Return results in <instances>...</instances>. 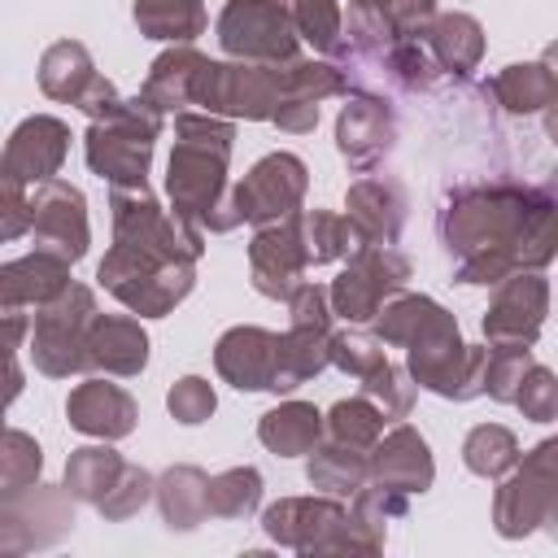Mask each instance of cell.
I'll return each instance as SVG.
<instances>
[{"mask_svg":"<svg viewBox=\"0 0 558 558\" xmlns=\"http://www.w3.org/2000/svg\"><path fill=\"white\" fill-rule=\"evenodd\" d=\"M440 231L462 253V283H501L514 266L549 262L554 253V201L519 187H466L449 201Z\"/></svg>","mask_w":558,"mask_h":558,"instance_id":"cell-1","label":"cell"},{"mask_svg":"<svg viewBox=\"0 0 558 558\" xmlns=\"http://www.w3.org/2000/svg\"><path fill=\"white\" fill-rule=\"evenodd\" d=\"M179 144L170 153V201L179 218H214L222 205V183H227V153H231V122H218L214 113H179L174 122Z\"/></svg>","mask_w":558,"mask_h":558,"instance_id":"cell-2","label":"cell"},{"mask_svg":"<svg viewBox=\"0 0 558 558\" xmlns=\"http://www.w3.org/2000/svg\"><path fill=\"white\" fill-rule=\"evenodd\" d=\"M161 118L148 100H118L87 131V166L113 187H144Z\"/></svg>","mask_w":558,"mask_h":558,"instance_id":"cell-3","label":"cell"},{"mask_svg":"<svg viewBox=\"0 0 558 558\" xmlns=\"http://www.w3.org/2000/svg\"><path fill=\"white\" fill-rule=\"evenodd\" d=\"M100 283L122 305H131L135 314L161 318L166 310H174L192 292V262L153 257V253L131 248V244H113L109 257L100 262Z\"/></svg>","mask_w":558,"mask_h":558,"instance_id":"cell-4","label":"cell"},{"mask_svg":"<svg viewBox=\"0 0 558 558\" xmlns=\"http://www.w3.org/2000/svg\"><path fill=\"white\" fill-rule=\"evenodd\" d=\"M113 231H118V244H131V248L153 253V257L192 262L201 253L196 227L179 214H166L148 196V187H118L113 192Z\"/></svg>","mask_w":558,"mask_h":558,"instance_id":"cell-5","label":"cell"},{"mask_svg":"<svg viewBox=\"0 0 558 558\" xmlns=\"http://www.w3.org/2000/svg\"><path fill=\"white\" fill-rule=\"evenodd\" d=\"M96 318V301L87 288L65 283L52 301L39 305L35 314V340H31V357L44 375H70L83 362V340H87V323Z\"/></svg>","mask_w":558,"mask_h":558,"instance_id":"cell-6","label":"cell"},{"mask_svg":"<svg viewBox=\"0 0 558 558\" xmlns=\"http://www.w3.org/2000/svg\"><path fill=\"white\" fill-rule=\"evenodd\" d=\"M218 39L231 57L248 61H292L296 52V31L279 0H227Z\"/></svg>","mask_w":558,"mask_h":558,"instance_id":"cell-7","label":"cell"},{"mask_svg":"<svg viewBox=\"0 0 558 558\" xmlns=\"http://www.w3.org/2000/svg\"><path fill=\"white\" fill-rule=\"evenodd\" d=\"M410 279V262L401 253H392L388 244H366L353 253V262L340 270V279L331 283V301H336V314L349 318V323H362V318H375L379 305Z\"/></svg>","mask_w":558,"mask_h":558,"instance_id":"cell-8","label":"cell"},{"mask_svg":"<svg viewBox=\"0 0 558 558\" xmlns=\"http://www.w3.org/2000/svg\"><path fill=\"white\" fill-rule=\"evenodd\" d=\"M31 231H35V248L61 262H78L87 253V214H83V192L61 183V179H44L35 201H31Z\"/></svg>","mask_w":558,"mask_h":558,"instance_id":"cell-9","label":"cell"},{"mask_svg":"<svg viewBox=\"0 0 558 558\" xmlns=\"http://www.w3.org/2000/svg\"><path fill=\"white\" fill-rule=\"evenodd\" d=\"M301 196H305V166H301V157L270 153V157H262L244 174V183L235 187L231 205H235L240 222H270V218L292 214L301 205Z\"/></svg>","mask_w":558,"mask_h":558,"instance_id":"cell-10","label":"cell"},{"mask_svg":"<svg viewBox=\"0 0 558 558\" xmlns=\"http://www.w3.org/2000/svg\"><path fill=\"white\" fill-rule=\"evenodd\" d=\"M549 458H554V445L545 440L536 449V458L497 493V527L506 536H519L532 523L549 519V510H554V466H549Z\"/></svg>","mask_w":558,"mask_h":558,"instance_id":"cell-11","label":"cell"},{"mask_svg":"<svg viewBox=\"0 0 558 558\" xmlns=\"http://www.w3.org/2000/svg\"><path fill=\"white\" fill-rule=\"evenodd\" d=\"M545 301H549V288L541 275L506 279V288L497 292V301L484 318V336L493 344H532L545 323Z\"/></svg>","mask_w":558,"mask_h":558,"instance_id":"cell-12","label":"cell"},{"mask_svg":"<svg viewBox=\"0 0 558 558\" xmlns=\"http://www.w3.org/2000/svg\"><path fill=\"white\" fill-rule=\"evenodd\" d=\"M65 148H70V131L65 122L48 118V113H35L26 118L13 135H9V148L0 157V166L9 174H17L22 183H44L57 174V166L65 161Z\"/></svg>","mask_w":558,"mask_h":558,"instance_id":"cell-13","label":"cell"},{"mask_svg":"<svg viewBox=\"0 0 558 558\" xmlns=\"http://www.w3.org/2000/svg\"><path fill=\"white\" fill-rule=\"evenodd\" d=\"M83 362L113 371V375H135L148 362V336L135 318L122 314H96L87 323V340H83Z\"/></svg>","mask_w":558,"mask_h":558,"instance_id":"cell-14","label":"cell"},{"mask_svg":"<svg viewBox=\"0 0 558 558\" xmlns=\"http://www.w3.org/2000/svg\"><path fill=\"white\" fill-rule=\"evenodd\" d=\"M336 140H340V153L349 157L353 170H371L392 148V113H388V105L375 100V96H353L344 105V113H340Z\"/></svg>","mask_w":558,"mask_h":558,"instance_id":"cell-15","label":"cell"},{"mask_svg":"<svg viewBox=\"0 0 558 558\" xmlns=\"http://www.w3.org/2000/svg\"><path fill=\"white\" fill-rule=\"evenodd\" d=\"M248 257H253V288H257L262 296H283V301H288L292 288L301 283V270L310 266L305 253H301V240H296V227H292V222H288V227H266V231H257Z\"/></svg>","mask_w":558,"mask_h":558,"instance_id":"cell-16","label":"cell"},{"mask_svg":"<svg viewBox=\"0 0 558 558\" xmlns=\"http://www.w3.org/2000/svg\"><path fill=\"white\" fill-rule=\"evenodd\" d=\"M65 414L78 432L87 436H105V440H118L135 427V401L118 388V384H105V379H87L70 392L65 401Z\"/></svg>","mask_w":558,"mask_h":558,"instance_id":"cell-17","label":"cell"},{"mask_svg":"<svg viewBox=\"0 0 558 558\" xmlns=\"http://www.w3.org/2000/svg\"><path fill=\"white\" fill-rule=\"evenodd\" d=\"M366 475H375L379 488L388 493H423L432 484V458H427V445L418 440V432L410 427H397L384 436V445L375 449V458L366 462Z\"/></svg>","mask_w":558,"mask_h":558,"instance_id":"cell-18","label":"cell"},{"mask_svg":"<svg viewBox=\"0 0 558 558\" xmlns=\"http://www.w3.org/2000/svg\"><path fill=\"white\" fill-rule=\"evenodd\" d=\"M65 283H70V262L48 257L39 248L22 262H4L0 266V314H17L22 305H44Z\"/></svg>","mask_w":558,"mask_h":558,"instance_id":"cell-19","label":"cell"},{"mask_svg":"<svg viewBox=\"0 0 558 558\" xmlns=\"http://www.w3.org/2000/svg\"><path fill=\"white\" fill-rule=\"evenodd\" d=\"M218 375L235 388H270L275 371V336L262 327H231L214 349Z\"/></svg>","mask_w":558,"mask_h":558,"instance_id":"cell-20","label":"cell"},{"mask_svg":"<svg viewBox=\"0 0 558 558\" xmlns=\"http://www.w3.org/2000/svg\"><path fill=\"white\" fill-rule=\"evenodd\" d=\"M349 222L362 235V244H392L405 222L401 187L388 179H362L349 192Z\"/></svg>","mask_w":558,"mask_h":558,"instance_id":"cell-21","label":"cell"},{"mask_svg":"<svg viewBox=\"0 0 558 558\" xmlns=\"http://www.w3.org/2000/svg\"><path fill=\"white\" fill-rule=\"evenodd\" d=\"M262 523H266V532L275 541H283L292 549H323L327 545L323 527H344L349 514L340 506H331V501H296L292 497V501L270 506Z\"/></svg>","mask_w":558,"mask_h":558,"instance_id":"cell-22","label":"cell"},{"mask_svg":"<svg viewBox=\"0 0 558 558\" xmlns=\"http://www.w3.org/2000/svg\"><path fill=\"white\" fill-rule=\"evenodd\" d=\"M96 70H92V57L83 44L74 39H61L44 52L39 61V87L52 96V100H70V105H83V96L96 87Z\"/></svg>","mask_w":558,"mask_h":558,"instance_id":"cell-23","label":"cell"},{"mask_svg":"<svg viewBox=\"0 0 558 558\" xmlns=\"http://www.w3.org/2000/svg\"><path fill=\"white\" fill-rule=\"evenodd\" d=\"M327 366V331L314 327H292L288 336H275V371H270V388L288 392L301 379L318 375Z\"/></svg>","mask_w":558,"mask_h":558,"instance_id":"cell-24","label":"cell"},{"mask_svg":"<svg viewBox=\"0 0 558 558\" xmlns=\"http://www.w3.org/2000/svg\"><path fill=\"white\" fill-rule=\"evenodd\" d=\"M423 35H427V48H432L436 65H440V70H453V74H466V70L480 61V52H484L480 22L466 17V13H445V17H436Z\"/></svg>","mask_w":558,"mask_h":558,"instance_id":"cell-25","label":"cell"},{"mask_svg":"<svg viewBox=\"0 0 558 558\" xmlns=\"http://www.w3.org/2000/svg\"><path fill=\"white\" fill-rule=\"evenodd\" d=\"M257 436H262V445H270L283 458L310 453L318 445V436H323V414L314 405H305V401H288V405H279V410H270L262 418Z\"/></svg>","mask_w":558,"mask_h":558,"instance_id":"cell-26","label":"cell"},{"mask_svg":"<svg viewBox=\"0 0 558 558\" xmlns=\"http://www.w3.org/2000/svg\"><path fill=\"white\" fill-rule=\"evenodd\" d=\"M205 57L192 52V48H174L166 57L153 61V74L144 83V100L153 109H174V105H192V87H196V74H201Z\"/></svg>","mask_w":558,"mask_h":558,"instance_id":"cell-27","label":"cell"},{"mask_svg":"<svg viewBox=\"0 0 558 558\" xmlns=\"http://www.w3.org/2000/svg\"><path fill=\"white\" fill-rule=\"evenodd\" d=\"M292 227H296V240H301L305 262H314V266L353 253V248H357L353 240H362V235L353 231L349 218H336V214H323V209H305V214H296Z\"/></svg>","mask_w":558,"mask_h":558,"instance_id":"cell-28","label":"cell"},{"mask_svg":"<svg viewBox=\"0 0 558 558\" xmlns=\"http://www.w3.org/2000/svg\"><path fill=\"white\" fill-rule=\"evenodd\" d=\"M161 514L170 527H196L209 514V480L196 466H174L161 480Z\"/></svg>","mask_w":558,"mask_h":558,"instance_id":"cell-29","label":"cell"},{"mask_svg":"<svg viewBox=\"0 0 558 558\" xmlns=\"http://www.w3.org/2000/svg\"><path fill=\"white\" fill-rule=\"evenodd\" d=\"M135 22L153 39H192L205 31L201 0H135Z\"/></svg>","mask_w":558,"mask_h":558,"instance_id":"cell-30","label":"cell"},{"mask_svg":"<svg viewBox=\"0 0 558 558\" xmlns=\"http://www.w3.org/2000/svg\"><path fill=\"white\" fill-rule=\"evenodd\" d=\"M122 458L113 453V449H78L74 458H70V466H65V493H74V497H83V501H92V506H100V497L113 488V480L122 475Z\"/></svg>","mask_w":558,"mask_h":558,"instance_id":"cell-31","label":"cell"},{"mask_svg":"<svg viewBox=\"0 0 558 558\" xmlns=\"http://www.w3.org/2000/svg\"><path fill=\"white\" fill-rule=\"evenodd\" d=\"M493 92H497V100L506 109L532 113V109H545L554 100V74L545 65H506L493 78Z\"/></svg>","mask_w":558,"mask_h":558,"instance_id":"cell-32","label":"cell"},{"mask_svg":"<svg viewBox=\"0 0 558 558\" xmlns=\"http://www.w3.org/2000/svg\"><path fill=\"white\" fill-rule=\"evenodd\" d=\"M288 17H292V31L305 35L318 52H340L349 48L340 39V4L336 0H288L283 4Z\"/></svg>","mask_w":558,"mask_h":558,"instance_id":"cell-33","label":"cell"},{"mask_svg":"<svg viewBox=\"0 0 558 558\" xmlns=\"http://www.w3.org/2000/svg\"><path fill=\"white\" fill-rule=\"evenodd\" d=\"M39 445L26 432H0V497H17L39 480Z\"/></svg>","mask_w":558,"mask_h":558,"instance_id":"cell-34","label":"cell"},{"mask_svg":"<svg viewBox=\"0 0 558 558\" xmlns=\"http://www.w3.org/2000/svg\"><path fill=\"white\" fill-rule=\"evenodd\" d=\"M462 458H466V466H471L475 475H501V471H510V466L519 462V445H514V436H510L506 427L484 423V427H475V432L466 436Z\"/></svg>","mask_w":558,"mask_h":558,"instance_id":"cell-35","label":"cell"},{"mask_svg":"<svg viewBox=\"0 0 558 558\" xmlns=\"http://www.w3.org/2000/svg\"><path fill=\"white\" fill-rule=\"evenodd\" d=\"M310 480L327 493H353L366 480V462H362V453H353V445L336 440L331 449H318L310 458Z\"/></svg>","mask_w":558,"mask_h":558,"instance_id":"cell-36","label":"cell"},{"mask_svg":"<svg viewBox=\"0 0 558 558\" xmlns=\"http://www.w3.org/2000/svg\"><path fill=\"white\" fill-rule=\"evenodd\" d=\"M257 497H262V475L253 466H235L209 480V514L240 519L257 506Z\"/></svg>","mask_w":558,"mask_h":558,"instance_id":"cell-37","label":"cell"},{"mask_svg":"<svg viewBox=\"0 0 558 558\" xmlns=\"http://www.w3.org/2000/svg\"><path fill=\"white\" fill-rule=\"evenodd\" d=\"M327 423H331V436L340 445L362 449V445H371L384 432V410L371 405V397H353V401H336Z\"/></svg>","mask_w":558,"mask_h":558,"instance_id":"cell-38","label":"cell"},{"mask_svg":"<svg viewBox=\"0 0 558 558\" xmlns=\"http://www.w3.org/2000/svg\"><path fill=\"white\" fill-rule=\"evenodd\" d=\"M436 314H440V305L427 301V296H397V301L384 305V314H379V340H388V344H410Z\"/></svg>","mask_w":558,"mask_h":558,"instance_id":"cell-39","label":"cell"},{"mask_svg":"<svg viewBox=\"0 0 558 558\" xmlns=\"http://www.w3.org/2000/svg\"><path fill=\"white\" fill-rule=\"evenodd\" d=\"M327 362H336L340 371H353L357 379H366L371 371H379L388 357L379 349V340L362 336V331H344V336H327Z\"/></svg>","mask_w":558,"mask_h":558,"instance_id":"cell-40","label":"cell"},{"mask_svg":"<svg viewBox=\"0 0 558 558\" xmlns=\"http://www.w3.org/2000/svg\"><path fill=\"white\" fill-rule=\"evenodd\" d=\"M26 314H4L0 318V414L4 405L22 392V371H17V344L26 336Z\"/></svg>","mask_w":558,"mask_h":558,"instance_id":"cell-41","label":"cell"},{"mask_svg":"<svg viewBox=\"0 0 558 558\" xmlns=\"http://www.w3.org/2000/svg\"><path fill=\"white\" fill-rule=\"evenodd\" d=\"M554 401H558V384H554V375L541 371V366H527V375L519 379L514 405H519L527 418L545 423V418H554Z\"/></svg>","mask_w":558,"mask_h":558,"instance_id":"cell-42","label":"cell"},{"mask_svg":"<svg viewBox=\"0 0 558 558\" xmlns=\"http://www.w3.org/2000/svg\"><path fill=\"white\" fill-rule=\"evenodd\" d=\"M31 231V201L22 192V179L0 166V240H17Z\"/></svg>","mask_w":558,"mask_h":558,"instance_id":"cell-43","label":"cell"},{"mask_svg":"<svg viewBox=\"0 0 558 558\" xmlns=\"http://www.w3.org/2000/svg\"><path fill=\"white\" fill-rule=\"evenodd\" d=\"M166 405H170V414H174L179 423H205V418L214 414V388H209L205 379L187 375V379H179V384L170 388Z\"/></svg>","mask_w":558,"mask_h":558,"instance_id":"cell-44","label":"cell"},{"mask_svg":"<svg viewBox=\"0 0 558 558\" xmlns=\"http://www.w3.org/2000/svg\"><path fill=\"white\" fill-rule=\"evenodd\" d=\"M148 488H153V480H148L144 471L122 466V475L113 480V488L100 497V510H105L109 519H126L131 510H140V506L148 501Z\"/></svg>","mask_w":558,"mask_h":558,"instance_id":"cell-45","label":"cell"},{"mask_svg":"<svg viewBox=\"0 0 558 558\" xmlns=\"http://www.w3.org/2000/svg\"><path fill=\"white\" fill-rule=\"evenodd\" d=\"M288 301H292V327H314V331H327V323H331V310H327V288H318V283H296Z\"/></svg>","mask_w":558,"mask_h":558,"instance_id":"cell-46","label":"cell"}]
</instances>
